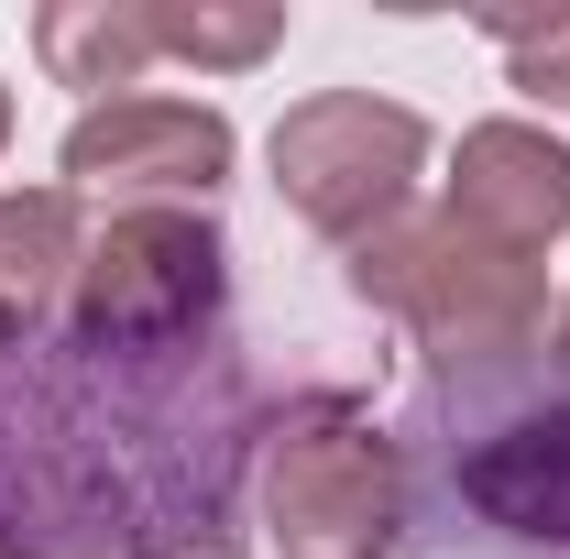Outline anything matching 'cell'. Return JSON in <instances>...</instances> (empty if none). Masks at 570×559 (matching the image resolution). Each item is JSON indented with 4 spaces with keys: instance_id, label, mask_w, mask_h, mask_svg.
I'll return each mask as SVG.
<instances>
[{
    "instance_id": "obj_1",
    "label": "cell",
    "mask_w": 570,
    "mask_h": 559,
    "mask_svg": "<svg viewBox=\"0 0 570 559\" xmlns=\"http://www.w3.org/2000/svg\"><path fill=\"white\" fill-rule=\"evenodd\" d=\"M264 395L230 330L0 341V559H242Z\"/></svg>"
},
{
    "instance_id": "obj_2",
    "label": "cell",
    "mask_w": 570,
    "mask_h": 559,
    "mask_svg": "<svg viewBox=\"0 0 570 559\" xmlns=\"http://www.w3.org/2000/svg\"><path fill=\"white\" fill-rule=\"evenodd\" d=\"M352 285L461 373H515L549 351V264L461 231L450 209H395L373 242H352Z\"/></svg>"
},
{
    "instance_id": "obj_3",
    "label": "cell",
    "mask_w": 570,
    "mask_h": 559,
    "mask_svg": "<svg viewBox=\"0 0 570 559\" xmlns=\"http://www.w3.org/2000/svg\"><path fill=\"white\" fill-rule=\"evenodd\" d=\"M264 527L285 559H395L406 461L352 395H296L264 428Z\"/></svg>"
},
{
    "instance_id": "obj_4",
    "label": "cell",
    "mask_w": 570,
    "mask_h": 559,
    "mask_svg": "<svg viewBox=\"0 0 570 559\" xmlns=\"http://www.w3.org/2000/svg\"><path fill=\"white\" fill-rule=\"evenodd\" d=\"M428 165V121L373 88H318L275 121V187L318 242H373Z\"/></svg>"
},
{
    "instance_id": "obj_5",
    "label": "cell",
    "mask_w": 570,
    "mask_h": 559,
    "mask_svg": "<svg viewBox=\"0 0 570 559\" xmlns=\"http://www.w3.org/2000/svg\"><path fill=\"white\" fill-rule=\"evenodd\" d=\"M230 296V242L209 209H110L77 253L67 318L99 341H198Z\"/></svg>"
},
{
    "instance_id": "obj_6",
    "label": "cell",
    "mask_w": 570,
    "mask_h": 559,
    "mask_svg": "<svg viewBox=\"0 0 570 559\" xmlns=\"http://www.w3.org/2000/svg\"><path fill=\"white\" fill-rule=\"evenodd\" d=\"M230 121L219 110H198V99H154V88H132V99H99V110H77L67 121V187H142L154 209H187V198H209L219 176H230Z\"/></svg>"
},
{
    "instance_id": "obj_7",
    "label": "cell",
    "mask_w": 570,
    "mask_h": 559,
    "mask_svg": "<svg viewBox=\"0 0 570 559\" xmlns=\"http://www.w3.org/2000/svg\"><path fill=\"white\" fill-rule=\"evenodd\" d=\"M450 483L494 538H515L538 559H570V406H527V418L450 439Z\"/></svg>"
},
{
    "instance_id": "obj_8",
    "label": "cell",
    "mask_w": 570,
    "mask_h": 559,
    "mask_svg": "<svg viewBox=\"0 0 570 559\" xmlns=\"http://www.w3.org/2000/svg\"><path fill=\"white\" fill-rule=\"evenodd\" d=\"M450 219L538 264L570 231V143H549L538 121H472L450 154Z\"/></svg>"
},
{
    "instance_id": "obj_9",
    "label": "cell",
    "mask_w": 570,
    "mask_h": 559,
    "mask_svg": "<svg viewBox=\"0 0 570 559\" xmlns=\"http://www.w3.org/2000/svg\"><path fill=\"white\" fill-rule=\"evenodd\" d=\"M77 187H11L0 198V341H33L77 285Z\"/></svg>"
},
{
    "instance_id": "obj_10",
    "label": "cell",
    "mask_w": 570,
    "mask_h": 559,
    "mask_svg": "<svg viewBox=\"0 0 570 559\" xmlns=\"http://www.w3.org/2000/svg\"><path fill=\"white\" fill-rule=\"evenodd\" d=\"M33 56L56 67V88H121L132 99L154 67V0H45Z\"/></svg>"
},
{
    "instance_id": "obj_11",
    "label": "cell",
    "mask_w": 570,
    "mask_h": 559,
    "mask_svg": "<svg viewBox=\"0 0 570 559\" xmlns=\"http://www.w3.org/2000/svg\"><path fill=\"white\" fill-rule=\"evenodd\" d=\"M285 45L275 0H154V56H187V67H264Z\"/></svg>"
},
{
    "instance_id": "obj_12",
    "label": "cell",
    "mask_w": 570,
    "mask_h": 559,
    "mask_svg": "<svg viewBox=\"0 0 570 559\" xmlns=\"http://www.w3.org/2000/svg\"><path fill=\"white\" fill-rule=\"evenodd\" d=\"M494 33H504V56H515V88L570 110V11H549V22H494Z\"/></svg>"
},
{
    "instance_id": "obj_13",
    "label": "cell",
    "mask_w": 570,
    "mask_h": 559,
    "mask_svg": "<svg viewBox=\"0 0 570 559\" xmlns=\"http://www.w3.org/2000/svg\"><path fill=\"white\" fill-rule=\"evenodd\" d=\"M0 143H11V88H0Z\"/></svg>"
},
{
    "instance_id": "obj_14",
    "label": "cell",
    "mask_w": 570,
    "mask_h": 559,
    "mask_svg": "<svg viewBox=\"0 0 570 559\" xmlns=\"http://www.w3.org/2000/svg\"><path fill=\"white\" fill-rule=\"evenodd\" d=\"M560 351H570V307H560Z\"/></svg>"
}]
</instances>
